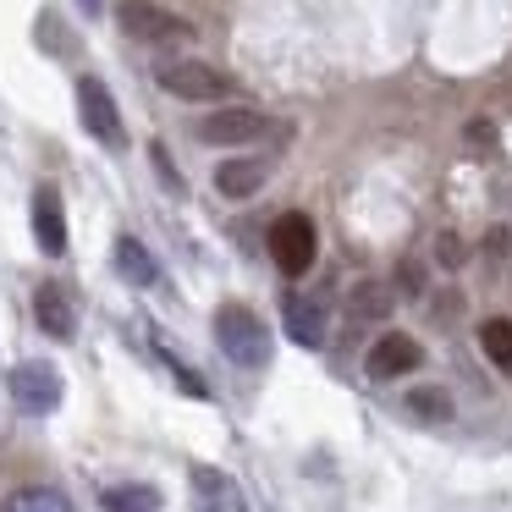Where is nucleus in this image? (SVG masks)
<instances>
[{
	"instance_id": "1",
	"label": "nucleus",
	"mask_w": 512,
	"mask_h": 512,
	"mask_svg": "<svg viewBox=\"0 0 512 512\" xmlns=\"http://www.w3.org/2000/svg\"><path fill=\"white\" fill-rule=\"evenodd\" d=\"M215 342H221V353L232 358V364H243V369H265L270 364L265 320H259L254 309H243V303H221V309H215Z\"/></svg>"
},
{
	"instance_id": "2",
	"label": "nucleus",
	"mask_w": 512,
	"mask_h": 512,
	"mask_svg": "<svg viewBox=\"0 0 512 512\" xmlns=\"http://www.w3.org/2000/svg\"><path fill=\"white\" fill-rule=\"evenodd\" d=\"M160 89L177 94V100H193V105H221L226 94H232V78H226L221 67H210V61H166V67L155 72Z\"/></svg>"
},
{
	"instance_id": "3",
	"label": "nucleus",
	"mask_w": 512,
	"mask_h": 512,
	"mask_svg": "<svg viewBox=\"0 0 512 512\" xmlns=\"http://www.w3.org/2000/svg\"><path fill=\"white\" fill-rule=\"evenodd\" d=\"M320 254V237H314V221L303 210H287L276 226H270V259H276L281 276H303Z\"/></svg>"
},
{
	"instance_id": "4",
	"label": "nucleus",
	"mask_w": 512,
	"mask_h": 512,
	"mask_svg": "<svg viewBox=\"0 0 512 512\" xmlns=\"http://www.w3.org/2000/svg\"><path fill=\"white\" fill-rule=\"evenodd\" d=\"M265 116L248 111V105H221V111L199 116L193 122V138L199 144H215V149H232V144H254V138H265Z\"/></svg>"
},
{
	"instance_id": "5",
	"label": "nucleus",
	"mask_w": 512,
	"mask_h": 512,
	"mask_svg": "<svg viewBox=\"0 0 512 512\" xmlns=\"http://www.w3.org/2000/svg\"><path fill=\"white\" fill-rule=\"evenodd\" d=\"M116 17H122V28L133 39H144V45H177V39L193 34L177 12H166V6H155V0H122Z\"/></svg>"
},
{
	"instance_id": "6",
	"label": "nucleus",
	"mask_w": 512,
	"mask_h": 512,
	"mask_svg": "<svg viewBox=\"0 0 512 512\" xmlns=\"http://www.w3.org/2000/svg\"><path fill=\"white\" fill-rule=\"evenodd\" d=\"M12 402L23 413H50L61 402V369L56 364H39V358H28V364H17L12 369Z\"/></svg>"
},
{
	"instance_id": "7",
	"label": "nucleus",
	"mask_w": 512,
	"mask_h": 512,
	"mask_svg": "<svg viewBox=\"0 0 512 512\" xmlns=\"http://www.w3.org/2000/svg\"><path fill=\"white\" fill-rule=\"evenodd\" d=\"M78 116H83V127H89V138L122 149V111H116L111 89H105L100 78H83L78 83Z\"/></svg>"
},
{
	"instance_id": "8",
	"label": "nucleus",
	"mask_w": 512,
	"mask_h": 512,
	"mask_svg": "<svg viewBox=\"0 0 512 512\" xmlns=\"http://www.w3.org/2000/svg\"><path fill=\"white\" fill-rule=\"evenodd\" d=\"M419 364H424V347L413 342V336H402V331L380 336V342L369 347V358H364L369 380H397V375H413Z\"/></svg>"
},
{
	"instance_id": "9",
	"label": "nucleus",
	"mask_w": 512,
	"mask_h": 512,
	"mask_svg": "<svg viewBox=\"0 0 512 512\" xmlns=\"http://www.w3.org/2000/svg\"><path fill=\"white\" fill-rule=\"evenodd\" d=\"M34 320L45 325V336H56V342H72V336H78V309H72L61 281H45V287L34 292Z\"/></svg>"
},
{
	"instance_id": "10",
	"label": "nucleus",
	"mask_w": 512,
	"mask_h": 512,
	"mask_svg": "<svg viewBox=\"0 0 512 512\" xmlns=\"http://www.w3.org/2000/svg\"><path fill=\"white\" fill-rule=\"evenodd\" d=\"M265 177H270V160H259V155L221 160V166H215V193H221V199H254V193L265 188Z\"/></svg>"
},
{
	"instance_id": "11",
	"label": "nucleus",
	"mask_w": 512,
	"mask_h": 512,
	"mask_svg": "<svg viewBox=\"0 0 512 512\" xmlns=\"http://www.w3.org/2000/svg\"><path fill=\"white\" fill-rule=\"evenodd\" d=\"M281 320H287V336L298 347H320L325 342V303L309 298V292H292V298L281 303Z\"/></svg>"
},
{
	"instance_id": "12",
	"label": "nucleus",
	"mask_w": 512,
	"mask_h": 512,
	"mask_svg": "<svg viewBox=\"0 0 512 512\" xmlns=\"http://www.w3.org/2000/svg\"><path fill=\"white\" fill-rule=\"evenodd\" d=\"M193 496H199V512H248V496L221 468H193Z\"/></svg>"
},
{
	"instance_id": "13",
	"label": "nucleus",
	"mask_w": 512,
	"mask_h": 512,
	"mask_svg": "<svg viewBox=\"0 0 512 512\" xmlns=\"http://www.w3.org/2000/svg\"><path fill=\"white\" fill-rule=\"evenodd\" d=\"M34 237L50 259L67 254V210H61V193L56 188H39L34 193Z\"/></svg>"
},
{
	"instance_id": "14",
	"label": "nucleus",
	"mask_w": 512,
	"mask_h": 512,
	"mask_svg": "<svg viewBox=\"0 0 512 512\" xmlns=\"http://www.w3.org/2000/svg\"><path fill=\"white\" fill-rule=\"evenodd\" d=\"M391 303H397V292H391L386 281H358V287L347 292V314H353V320H386Z\"/></svg>"
},
{
	"instance_id": "15",
	"label": "nucleus",
	"mask_w": 512,
	"mask_h": 512,
	"mask_svg": "<svg viewBox=\"0 0 512 512\" xmlns=\"http://www.w3.org/2000/svg\"><path fill=\"white\" fill-rule=\"evenodd\" d=\"M479 347H485V358L501 369V375H512V320L507 314H496V320L479 325Z\"/></svg>"
},
{
	"instance_id": "16",
	"label": "nucleus",
	"mask_w": 512,
	"mask_h": 512,
	"mask_svg": "<svg viewBox=\"0 0 512 512\" xmlns=\"http://www.w3.org/2000/svg\"><path fill=\"white\" fill-rule=\"evenodd\" d=\"M116 265H122V276H133L138 287H155L160 281V265L149 259V248L138 243V237H122V243H116Z\"/></svg>"
},
{
	"instance_id": "17",
	"label": "nucleus",
	"mask_w": 512,
	"mask_h": 512,
	"mask_svg": "<svg viewBox=\"0 0 512 512\" xmlns=\"http://www.w3.org/2000/svg\"><path fill=\"white\" fill-rule=\"evenodd\" d=\"M408 413H413V419H424V424H446V419H452V397L435 391V386H413L408 391Z\"/></svg>"
},
{
	"instance_id": "18",
	"label": "nucleus",
	"mask_w": 512,
	"mask_h": 512,
	"mask_svg": "<svg viewBox=\"0 0 512 512\" xmlns=\"http://www.w3.org/2000/svg\"><path fill=\"white\" fill-rule=\"evenodd\" d=\"M6 512H72L61 490H45V485H28V490H12L6 496Z\"/></svg>"
},
{
	"instance_id": "19",
	"label": "nucleus",
	"mask_w": 512,
	"mask_h": 512,
	"mask_svg": "<svg viewBox=\"0 0 512 512\" xmlns=\"http://www.w3.org/2000/svg\"><path fill=\"white\" fill-rule=\"evenodd\" d=\"M105 507L111 512H160V490L155 485H116V490H105Z\"/></svg>"
},
{
	"instance_id": "20",
	"label": "nucleus",
	"mask_w": 512,
	"mask_h": 512,
	"mask_svg": "<svg viewBox=\"0 0 512 512\" xmlns=\"http://www.w3.org/2000/svg\"><path fill=\"white\" fill-rule=\"evenodd\" d=\"M435 259H441L446 270H457V265H463V259H468L463 237H457V232H441V237H435Z\"/></svg>"
},
{
	"instance_id": "21",
	"label": "nucleus",
	"mask_w": 512,
	"mask_h": 512,
	"mask_svg": "<svg viewBox=\"0 0 512 512\" xmlns=\"http://www.w3.org/2000/svg\"><path fill=\"white\" fill-rule=\"evenodd\" d=\"M507 254H512V232H507V226H490V232H485V259H490V265H501Z\"/></svg>"
},
{
	"instance_id": "22",
	"label": "nucleus",
	"mask_w": 512,
	"mask_h": 512,
	"mask_svg": "<svg viewBox=\"0 0 512 512\" xmlns=\"http://www.w3.org/2000/svg\"><path fill=\"white\" fill-rule=\"evenodd\" d=\"M468 149H474V155L496 149V127H490V122H468Z\"/></svg>"
},
{
	"instance_id": "23",
	"label": "nucleus",
	"mask_w": 512,
	"mask_h": 512,
	"mask_svg": "<svg viewBox=\"0 0 512 512\" xmlns=\"http://www.w3.org/2000/svg\"><path fill=\"white\" fill-rule=\"evenodd\" d=\"M397 281H402V292H408V298H419V292H424V270H419V265H408V259H402Z\"/></svg>"
},
{
	"instance_id": "24",
	"label": "nucleus",
	"mask_w": 512,
	"mask_h": 512,
	"mask_svg": "<svg viewBox=\"0 0 512 512\" xmlns=\"http://www.w3.org/2000/svg\"><path fill=\"white\" fill-rule=\"evenodd\" d=\"M83 6H89V12H94V6H100V0H83Z\"/></svg>"
}]
</instances>
